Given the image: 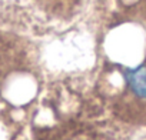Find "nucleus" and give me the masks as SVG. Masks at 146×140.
Wrapping results in <instances>:
<instances>
[{"instance_id":"obj_1","label":"nucleus","mask_w":146,"mask_h":140,"mask_svg":"<svg viewBox=\"0 0 146 140\" xmlns=\"http://www.w3.org/2000/svg\"><path fill=\"white\" fill-rule=\"evenodd\" d=\"M95 89L103 116L126 127L146 129V53L135 64H106Z\"/></svg>"}]
</instances>
